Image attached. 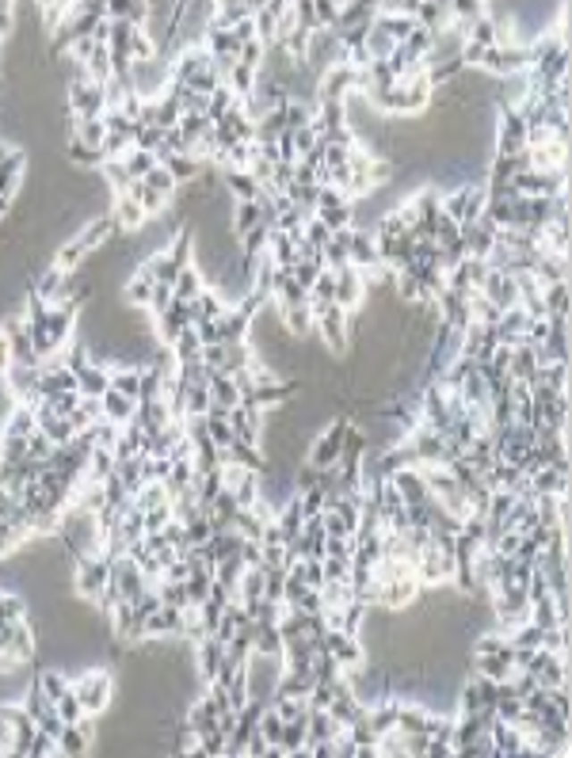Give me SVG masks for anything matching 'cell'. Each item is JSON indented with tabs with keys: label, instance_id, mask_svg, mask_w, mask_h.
Returning a JSON list of instances; mask_svg holds the SVG:
<instances>
[{
	"label": "cell",
	"instance_id": "cell-1",
	"mask_svg": "<svg viewBox=\"0 0 572 758\" xmlns=\"http://www.w3.org/2000/svg\"><path fill=\"white\" fill-rule=\"evenodd\" d=\"M69 690L77 694L84 717H96V712H104L107 702H111V675H104V671H92V675L69 682Z\"/></svg>",
	"mask_w": 572,
	"mask_h": 758
}]
</instances>
